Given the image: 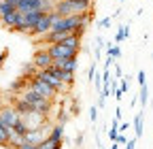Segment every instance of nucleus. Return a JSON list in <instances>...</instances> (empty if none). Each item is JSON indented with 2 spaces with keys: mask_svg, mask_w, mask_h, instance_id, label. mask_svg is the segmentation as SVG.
I'll use <instances>...</instances> for the list:
<instances>
[{
  "mask_svg": "<svg viewBox=\"0 0 153 149\" xmlns=\"http://www.w3.org/2000/svg\"><path fill=\"white\" fill-rule=\"evenodd\" d=\"M47 51L51 53L53 60H57V58H76V55L81 53V39H76L74 34H70L60 43L47 45Z\"/></svg>",
  "mask_w": 153,
  "mask_h": 149,
  "instance_id": "1",
  "label": "nucleus"
},
{
  "mask_svg": "<svg viewBox=\"0 0 153 149\" xmlns=\"http://www.w3.org/2000/svg\"><path fill=\"white\" fill-rule=\"evenodd\" d=\"M22 96L34 111H38V113H43V115H47L49 117V113H51V109H53V100H49V98H43L38 92H34V89H30V87H26L22 94Z\"/></svg>",
  "mask_w": 153,
  "mask_h": 149,
  "instance_id": "2",
  "label": "nucleus"
},
{
  "mask_svg": "<svg viewBox=\"0 0 153 149\" xmlns=\"http://www.w3.org/2000/svg\"><path fill=\"white\" fill-rule=\"evenodd\" d=\"M28 87L34 89V92H38L43 98H49V100H53V98L57 96V92H55L51 85H47L43 79H38L36 74H34V77H28Z\"/></svg>",
  "mask_w": 153,
  "mask_h": 149,
  "instance_id": "3",
  "label": "nucleus"
},
{
  "mask_svg": "<svg viewBox=\"0 0 153 149\" xmlns=\"http://www.w3.org/2000/svg\"><path fill=\"white\" fill-rule=\"evenodd\" d=\"M36 77H38V79H43L47 85H51V87L57 92V94H66L68 87H70V85H66L64 81H60V79H57L53 72H49V70H38V72H36Z\"/></svg>",
  "mask_w": 153,
  "mask_h": 149,
  "instance_id": "4",
  "label": "nucleus"
},
{
  "mask_svg": "<svg viewBox=\"0 0 153 149\" xmlns=\"http://www.w3.org/2000/svg\"><path fill=\"white\" fill-rule=\"evenodd\" d=\"M51 132V126H41V128H30L28 132L24 134V143H32V145H38V143H43Z\"/></svg>",
  "mask_w": 153,
  "mask_h": 149,
  "instance_id": "5",
  "label": "nucleus"
},
{
  "mask_svg": "<svg viewBox=\"0 0 153 149\" xmlns=\"http://www.w3.org/2000/svg\"><path fill=\"white\" fill-rule=\"evenodd\" d=\"M32 62H34V66H36L38 70H45V68L53 66V58H51V53L47 51V47H45V49H36Z\"/></svg>",
  "mask_w": 153,
  "mask_h": 149,
  "instance_id": "6",
  "label": "nucleus"
},
{
  "mask_svg": "<svg viewBox=\"0 0 153 149\" xmlns=\"http://www.w3.org/2000/svg\"><path fill=\"white\" fill-rule=\"evenodd\" d=\"M51 28H53V11L41 15V19L36 22V28H34L32 34H34V36H43V34H47Z\"/></svg>",
  "mask_w": 153,
  "mask_h": 149,
  "instance_id": "7",
  "label": "nucleus"
},
{
  "mask_svg": "<svg viewBox=\"0 0 153 149\" xmlns=\"http://www.w3.org/2000/svg\"><path fill=\"white\" fill-rule=\"evenodd\" d=\"M19 117H22V119L26 121V126H28V128H41V126H47V124H49L47 115L38 113V111H30V113L19 115Z\"/></svg>",
  "mask_w": 153,
  "mask_h": 149,
  "instance_id": "8",
  "label": "nucleus"
},
{
  "mask_svg": "<svg viewBox=\"0 0 153 149\" xmlns=\"http://www.w3.org/2000/svg\"><path fill=\"white\" fill-rule=\"evenodd\" d=\"M17 119H19V113L15 111V107H2V109H0V121H2L4 126L11 128Z\"/></svg>",
  "mask_w": 153,
  "mask_h": 149,
  "instance_id": "9",
  "label": "nucleus"
},
{
  "mask_svg": "<svg viewBox=\"0 0 153 149\" xmlns=\"http://www.w3.org/2000/svg\"><path fill=\"white\" fill-rule=\"evenodd\" d=\"M53 66L62 68V70H68V72H74L79 68V58H57V60H53Z\"/></svg>",
  "mask_w": 153,
  "mask_h": 149,
  "instance_id": "10",
  "label": "nucleus"
},
{
  "mask_svg": "<svg viewBox=\"0 0 153 149\" xmlns=\"http://www.w3.org/2000/svg\"><path fill=\"white\" fill-rule=\"evenodd\" d=\"M55 13H60L62 17H68V15H74V2L72 0H55Z\"/></svg>",
  "mask_w": 153,
  "mask_h": 149,
  "instance_id": "11",
  "label": "nucleus"
},
{
  "mask_svg": "<svg viewBox=\"0 0 153 149\" xmlns=\"http://www.w3.org/2000/svg\"><path fill=\"white\" fill-rule=\"evenodd\" d=\"M19 13H30V11H43L41 9V0H19L17 7H15Z\"/></svg>",
  "mask_w": 153,
  "mask_h": 149,
  "instance_id": "12",
  "label": "nucleus"
},
{
  "mask_svg": "<svg viewBox=\"0 0 153 149\" xmlns=\"http://www.w3.org/2000/svg\"><path fill=\"white\" fill-rule=\"evenodd\" d=\"M45 70L53 72L60 81H64L66 85H70V87H72V83H74V72H68V70H62V68H55V66H49V68H45Z\"/></svg>",
  "mask_w": 153,
  "mask_h": 149,
  "instance_id": "13",
  "label": "nucleus"
},
{
  "mask_svg": "<svg viewBox=\"0 0 153 149\" xmlns=\"http://www.w3.org/2000/svg\"><path fill=\"white\" fill-rule=\"evenodd\" d=\"M22 17H24V13H19V11L15 9V11H11L9 15H4L2 19H0V22H2V24H4L7 28H11V30H13V28H15V24H17L19 19H22Z\"/></svg>",
  "mask_w": 153,
  "mask_h": 149,
  "instance_id": "14",
  "label": "nucleus"
},
{
  "mask_svg": "<svg viewBox=\"0 0 153 149\" xmlns=\"http://www.w3.org/2000/svg\"><path fill=\"white\" fill-rule=\"evenodd\" d=\"M143 124H145V109H140L136 115H134V136L140 139L143 136Z\"/></svg>",
  "mask_w": 153,
  "mask_h": 149,
  "instance_id": "15",
  "label": "nucleus"
},
{
  "mask_svg": "<svg viewBox=\"0 0 153 149\" xmlns=\"http://www.w3.org/2000/svg\"><path fill=\"white\" fill-rule=\"evenodd\" d=\"M26 87H28V77H24V74H22L19 79H15V81L9 85V92H13V94L17 96V94H22Z\"/></svg>",
  "mask_w": 153,
  "mask_h": 149,
  "instance_id": "16",
  "label": "nucleus"
},
{
  "mask_svg": "<svg viewBox=\"0 0 153 149\" xmlns=\"http://www.w3.org/2000/svg\"><path fill=\"white\" fill-rule=\"evenodd\" d=\"M45 11H30V13H26L24 15V19H26V24H28V28H30V34L34 32V28H36V22L41 19V15H43Z\"/></svg>",
  "mask_w": 153,
  "mask_h": 149,
  "instance_id": "17",
  "label": "nucleus"
},
{
  "mask_svg": "<svg viewBox=\"0 0 153 149\" xmlns=\"http://www.w3.org/2000/svg\"><path fill=\"white\" fill-rule=\"evenodd\" d=\"M49 139H53L55 143L64 141V126H62V124H55V126L51 128V132H49Z\"/></svg>",
  "mask_w": 153,
  "mask_h": 149,
  "instance_id": "18",
  "label": "nucleus"
},
{
  "mask_svg": "<svg viewBox=\"0 0 153 149\" xmlns=\"http://www.w3.org/2000/svg\"><path fill=\"white\" fill-rule=\"evenodd\" d=\"M126 39H130V26L126 24V26H119V30H117V34H115V43H123Z\"/></svg>",
  "mask_w": 153,
  "mask_h": 149,
  "instance_id": "19",
  "label": "nucleus"
},
{
  "mask_svg": "<svg viewBox=\"0 0 153 149\" xmlns=\"http://www.w3.org/2000/svg\"><path fill=\"white\" fill-rule=\"evenodd\" d=\"M9 134H11V128L0 121V147H9Z\"/></svg>",
  "mask_w": 153,
  "mask_h": 149,
  "instance_id": "20",
  "label": "nucleus"
},
{
  "mask_svg": "<svg viewBox=\"0 0 153 149\" xmlns=\"http://www.w3.org/2000/svg\"><path fill=\"white\" fill-rule=\"evenodd\" d=\"M106 55H111V58H115V60H119V58H121V47H119L117 43H108V45H106Z\"/></svg>",
  "mask_w": 153,
  "mask_h": 149,
  "instance_id": "21",
  "label": "nucleus"
},
{
  "mask_svg": "<svg viewBox=\"0 0 153 149\" xmlns=\"http://www.w3.org/2000/svg\"><path fill=\"white\" fill-rule=\"evenodd\" d=\"M138 102H140V107L145 109L147 107V102H149V85L145 83V85H140V89H138Z\"/></svg>",
  "mask_w": 153,
  "mask_h": 149,
  "instance_id": "22",
  "label": "nucleus"
},
{
  "mask_svg": "<svg viewBox=\"0 0 153 149\" xmlns=\"http://www.w3.org/2000/svg\"><path fill=\"white\" fill-rule=\"evenodd\" d=\"M11 130H13V132H17V134H22V136H24V134L28 132V130H30V128L26 126V121H24L22 117H19V119H17V121H15V124L11 126Z\"/></svg>",
  "mask_w": 153,
  "mask_h": 149,
  "instance_id": "23",
  "label": "nucleus"
},
{
  "mask_svg": "<svg viewBox=\"0 0 153 149\" xmlns=\"http://www.w3.org/2000/svg\"><path fill=\"white\" fill-rule=\"evenodd\" d=\"M36 72H38V68L34 66V62H26V64H24V70H22L24 77H34Z\"/></svg>",
  "mask_w": 153,
  "mask_h": 149,
  "instance_id": "24",
  "label": "nucleus"
},
{
  "mask_svg": "<svg viewBox=\"0 0 153 149\" xmlns=\"http://www.w3.org/2000/svg\"><path fill=\"white\" fill-rule=\"evenodd\" d=\"M11 11H15V7L11 2H7V0H0V19H2L4 15H9Z\"/></svg>",
  "mask_w": 153,
  "mask_h": 149,
  "instance_id": "25",
  "label": "nucleus"
},
{
  "mask_svg": "<svg viewBox=\"0 0 153 149\" xmlns=\"http://www.w3.org/2000/svg\"><path fill=\"white\" fill-rule=\"evenodd\" d=\"M41 9H43L45 13L53 11V9H55V0H41Z\"/></svg>",
  "mask_w": 153,
  "mask_h": 149,
  "instance_id": "26",
  "label": "nucleus"
},
{
  "mask_svg": "<svg viewBox=\"0 0 153 149\" xmlns=\"http://www.w3.org/2000/svg\"><path fill=\"white\" fill-rule=\"evenodd\" d=\"M70 121V115H68V111H60V113H57V124H68Z\"/></svg>",
  "mask_w": 153,
  "mask_h": 149,
  "instance_id": "27",
  "label": "nucleus"
},
{
  "mask_svg": "<svg viewBox=\"0 0 153 149\" xmlns=\"http://www.w3.org/2000/svg\"><path fill=\"white\" fill-rule=\"evenodd\" d=\"M98 113H100V109L94 104V107L89 109V119H91V124H96V121H98Z\"/></svg>",
  "mask_w": 153,
  "mask_h": 149,
  "instance_id": "28",
  "label": "nucleus"
},
{
  "mask_svg": "<svg viewBox=\"0 0 153 149\" xmlns=\"http://www.w3.org/2000/svg\"><path fill=\"white\" fill-rule=\"evenodd\" d=\"M119 89H121V94H126V92L130 89V77H123L121 83H119Z\"/></svg>",
  "mask_w": 153,
  "mask_h": 149,
  "instance_id": "29",
  "label": "nucleus"
},
{
  "mask_svg": "<svg viewBox=\"0 0 153 149\" xmlns=\"http://www.w3.org/2000/svg\"><path fill=\"white\" fill-rule=\"evenodd\" d=\"M111 22H113V17H104V19L98 22V28H100V30H106V28L111 26Z\"/></svg>",
  "mask_w": 153,
  "mask_h": 149,
  "instance_id": "30",
  "label": "nucleus"
},
{
  "mask_svg": "<svg viewBox=\"0 0 153 149\" xmlns=\"http://www.w3.org/2000/svg\"><path fill=\"white\" fill-rule=\"evenodd\" d=\"M85 30H87V26H79V28H74V30H72V34L76 36V39H83Z\"/></svg>",
  "mask_w": 153,
  "mask_h": 149,
  "instance_id": "31",
  "label": "nucleus"
},
{
  "mask_svg": "<svg viewBox=\"0 0 153 149\" xmlns=\"http://www.w3.org/2000/svg\"><path fill=\"white\" fill-rule=\"evenodd\" d=\"M11 149H38V147L32 145V143H19V145H15V147H11Z\"/></svg>",
  "mask_w": 153,
  "mask_h": 149,
  "instance_id": "32",
  "label": "nucleus"
},
{
  "mask_svg": "<svg viewBox=\"0 0 153 149\" xmlns=\"http://www.w3.org/2000/svg\"><path fill=\"white\" fill-rule=\"evenodd\" d=\"M115 143L123 147V145L128 143V136H126V132H119V134H117V139H115Z\"/></svg>",
  "mask_w": 153,
  "mask_h": 149,
  "instance_id": "33",
  "label": "nucleus"
},
{
  "mask_svg": "<svg viewBox=\"0 0 153 149\" xmlns=\"http://www.w3.org/2000/svg\"><path fill=\"white\" fill-rule=\"evenodd\" d=\"M96 68H98V64H96V62H91L89 72H87V79H89V81H94V77H96Z\"/></svg>",
  "mask_w": 153,
  "mask_h": 149,
  "instance_id": "34",
  "label": "nucleus"
},
{
  "mask_svg": "<svg viewBox=\"0 0 153 149\" xmlns=\"http://www.w3.org/2000/svg\"><path fill=\"white\" fill-rule=\"evenodd\" d=\"M145 83H147V74H145V70L140 68V70H138V85H145Z\"/></svg>",
  "mask_w": 153,
  "mask_h": 149,
  "instance_id": "35",
  "label": "nucleus"
},
{
  "mask_svg": "<svg viewBox=\"0 0 153 149\" xmlns=\"http://www.w3.org/2000/svg\"><path fill=\"white\" fill-rule=\"evenodd\" d=\"M83 139H85V134L79 132V134H76V139H74V145H76V147H83Z\"/></svg>",
  "mask_w": 153,
  "mask_h": 149,
  "instance_id": "36",
  "label": "nucleus"
},
{
  "mask_svg": "<svg viewBox=\"0 0 153 149\" xmlns=\"http://www.w3.org/2000/svg\"><path fill=\"white\" fill-rule=\"evenodd\" d=\"M113 66H115V79H121V66H119L117 62H115Z\"/></svg>",
  "mask_w": 153,
  "mask_h": 149,
  "instance_id": "37",
  "label": "nucleus"
},
{
  "mask_svg": "<svg viewBox=\"0 0 153 149\" xmlns=\"http://www.w3.org/2000/svg\"><path fill=\"white\" fill-rule=\"evenodd\" d=\"M113 64H115V58H111V55H106V62H104V68L108 70V68H111Z\"/></svg>",
  "mask_w": 153,
  "mask_h": 149,
  "instance_id": "38",
  "label": "nucleus"
},
{
  "mask_svg": "<svg viewBox=\"0 0 153 149\" xmlns=\"http://www.w3.org/2000/svg\"><path fill=\"white\" fill-rule=\"evenodd\" d=\"M4 60H7V51H0V68L4 66Z\"/></svg>",
  "mask_w": 153,
  "mask_h": 149,
  "instance_id": "39",
  "label": "nucleus"
},
{
  "mask_svg": "<svg viewBox=\"0 0 153 149\" xmlns=\"http://www.w3.org/2000/svg\"><path fill=\"white\" fill-rule=\"evenodd\" d=\"M128 128H130V124H128V121H123V124L119 126V132H126V130H128Z\"/></svg>",
  "mask_w": 153,
  "mask_h": 149,
  "instance_id": "40",
  "label": "nucleus"
},
{
  "mask_svg": "<svg viewBox=\"0 0 153 149\" xmlns=\"http://www.w3.org/2000/svg\"><path fill=\"white\" fill-rule=\"evenodd\" d=\"M7 2H11L13 7H17V2H19V0H7Z\"/></svg>",
  "mask_w": 153,
  "mask_h": 149,
  "instance_id": "41",
  "label": "nucleus"
},
{
  "mask_svg": "<svg viewBox=\"0 0 153 149\" xmlns=\"http://www.w3.org/2000/svg\"><path fill=\"white\" fill-rule=\"evenodd\" d=\"M119 147H121V145H117V143H113V145H111V149H119Z\"/></svg>",
  "mask_w": 153,
  "mask_h": 149,
  "instance_id": "42",
  "label": "nucleus"
},
{
  "mask_svg": "<svg viewBox=\"0 0 153 149\" xmlns=\"http://www.w3.org/2000/svg\"><path fill=\"white\" fill-rule=\"evenodd\" d=\"M151 60H153V53H151Z\"/></svg>",
  "mask_w": 153,
  "mask_h": 149,
  "instance_id": "43",
  "label": "nucleus"
},
{
  "mask_svg": "<svg viewBox=\"0 0 153 149\" xmlns=\"http://www.w3.org/2000/svg\"><path fill=\"white\" fill-rule=\"evenodd\" d=\"M119 2H123V0H119Z\"/></svg>",
  "mask_w": 153,
  "mask_h": 149,
  "instance_id": "44",
  "label": "nucleus"
},
{
  "mask_svg": "<svg viewBox=\"0 0 153 149\" xmlns=\"http://www.w3.org/2000/svg\"><path fill=\"white\" fill-rule=\"evenodd\" d=\"M76 149H81V147H76Z\"/></svg>",
  "mask_w": 153,
  "mask_h": 149,
  "instance_id": "45",
  "label": "nucleus"
}]
</instances>
